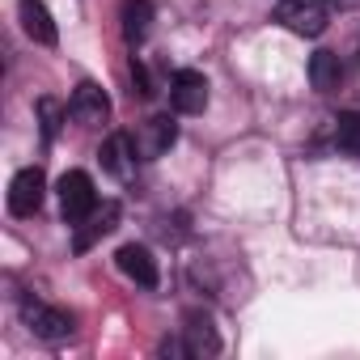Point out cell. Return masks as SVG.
Segmentation results:
<instances>
[{
    "mask_svg": "<svg viewBox=\"0 0 360 360\" xmlns=\"http://www.w3.org/2000/svg\"><path fill=\"white\" fill-rule=\"evenodd\" d=\"M136 153H140V148H136V140H131L127 131H115V136L102 144V153H98V157H102V169H106V174H115L119 183H127V178L136 174Z\"/></svg>",
    "mask_w": 360,
    "mask_h": 360,
    "instance_id": "obj_9",
    "label": "cell"
},
{
    "mask_svg": "<svg viewBox=\"0 0 360 360\" xmlns=\"http://www.w3.org/2000/svg\"><path fill=\"white\" fill-rule=\"evenodd\" d=\"M183 347H187V356H217V352H221V335H217V326H212L208 314H200V309L187 314Z\"/></svg>",
    "mask_w": 360,
    "mask_h": 360,
    "instance_id": "obj_10",
    "label": "cell"
},
{
    "mask_svg": "<svg viewBox=\"0 0 360 360\" xmlns=\"http://www.w3.org/2000/svg\"><path fill=\"white\" fill-rule=\"evenodd\" d=\"M64 115H68V110H60V102H56V98H39V127H43V140H47V144L60 136Z\"/></svg>",
    "mask_w": 360,
    "mask_h": 360,
    "instance_id": "obj_16",
    "label": "cell"
},
{
    "mask_svg": "<svg viewBox=\"0 0 360 360\" xmlns=\"http://www.w3.org/2000/svg\"><path fill=\"white\" fill-rule=\"evenodd\" d=\"M169 106L178 115H204L208 110V77L195 72V68L174 72V81H169Z\"/></svg>",
    "mask_w": 360,
    "mask_h": 360,
    "instance_id": "obj_5",
    "label": "cell"
},
{
    "mask_svg": "<svg viewBox=\"0 0 360 360\" xmlns=\"http://www.w3.org/2000/svg\"><path fill=\"white\" fill-rule=\"evenodd\" d=\"M276 22L301 39H318L330 22V5L326 0H280L276 5Z\"/></svg>",
    "mask_w": 360,
    "mask_h": 360,
    "instance_id": "obj_1",
    "label": "cell"
},
{
    "mask_svg": "<svg viewBox=\"0 0 360 360\" xmlns=\"http://www.w3.org/2000/svg\"><path fill=\"white\" fill-rule=\"evenodd\" d=\"M174 140H178V123H174L169 115H153V119L140 127L136 148H140V157H161V153L174 148Z\"/></svg>",
    "mask_w": 360,
    "mask_h": 360,
    "instance_id": "obj_11",
    "label": "cell"
},
{
    "mask_svg": "<svg viewBox=\"0 0 360 360\" xmlns=\"http://www.w3.org/2000/svg\"><path fill=\"white\" fill-rule=\"evenodd\" d=\"M335 148L347 157H360V110H347L335 119Z\"/></svg>",
    "mask_w": 360,
    "mask_h": 360,
    "instance_id": "obj_15",
    "label": "cell"
},
{
    "mask_svg": "<svg viewBox=\"0 0 360 360\" xmlns=\"http://www.w3.org/2000/svg\"><path fill=\"white\" fill-rule=\"evenodd\" d=\"M326 5H330V9H356L360 0H326Z\"/></svg>",
    "mask_w": 360,
    "mask_h": 360,
    "instance_id": "obj_17",
    "label": "cell"
},
{
    "mask_svg": "<svg viewBox=\"0 0 360 360\" xmlns=\"http://www.w3.org/2000/svg\"><path fill=\"white\" fill-rule=\"evenodd\" d=\"M115 229H119V204H115V200H106V204H98V208H94V212L72 229V250H77V255H85V250H94L102 238H110Z\"/></svg>",
    "mask_w": 360,
    "mask_h": 360,
    "instance_id": "obj_7",
    "label": "cell"
},
{
    "mask_svg": "<svg viewBox=\"0 0 360 360\" xmlns=\"http://www.w3.org/2000/svg\"><path fill=\"white\" fill-rule=\"evenodd\" d=\"M115 267H119L131 284H140V288H157V284H161L157 259H153V250H148V246H140V242L119 246V250H115Z\"/></svg>",
    "mask_w": 360,
    "mask_h": 360,
    "instance_id": "obj_8",
    "label": "cell"
},
{
    "mask_svg": "<svg viewBox=\"0 0 360 360\" xmlns=\"http://www.w3.org/2000/svg\"><path fill=\"white\" fill-rule=\"evenodd\" d=\"M98 208V191H94V178L85 174V169H68L64 178H60V212H64V221L77 229L89 212Z\"/></svg>",
    "mask_w": 360,
    "mask_h": 360,
    "instance_id": "obj_2",
    "label": "cell"
},
{
    "mask_svg": "<svg viewBox=\"0 0 360 360\" xmlns=\"http://www.w3.org/2000/svg\"><path fill=\"white\" fill-rule=\"evenodd\" d=\"M309 85L318 94H335L343 85V60L335 51H314L309 56Z\"/></svg>",
    "mask_w": 360,
    "mask_h": 360,
    "instance_id": "obj_13",
    "label": "cell"
},
{
    "mask_svg": "<svg viewBox=\"0 0 360 360\" xmlns=\"http://www.w3.org/2000/svg\"><path fill=\"white\" fill-rule=\"evenodd\" d=\"M22 322L43 343H64L72 335V314L68 309H56V305H43V301H26L22 305Z\"/></svg>",
    "mask_w": 360,
    "mask_h": 360,
    "instance_id": "obj_3",
    "label": "cell"
},
{
    "mask_svg": "<svg viewBox=\"0 0 360 360\" xmlns=\"http://www.w3.org/2000/svg\"><path fill=\"white\" fill-rule=\"evenodd\" d=\"M47 200V174L39 165H26L13 174V183H9V212L13 217H34Z\"/></svg>",
    "mask_w": 360,
    "mask_h": 360,
    "instance_id": "obj_4",
    "label": "cell"
},
{
    "mask_svg": "<svg viewBox=\"0 0 360 360\" xmlns=\"http://www.w3.org/2000/svg\"><path fill=\"white\" fill-rule=\"evenodd\" d=\"M22 30L34 43H43V47H56V39H60V30H56V22H51L43 0H22Z\"/></svg>",
    "mask_w": 360,
    "mask_h": 360,
    "instance_id": "obj_12",
    "label": "cell"
},
{
    "mask_svg": "<svg viewBox=\"0 0 360 360\" xmlns=\"http://www.w3.org/2000/svg\"><path fill=\"white\" fill-rule=\"evenodd\" d=\"M153 30V5L148 0H123V39L131 47H140Z\"/></svg>",
    "mask_w": 360,
    "mask_h": 360,
    "instance_id": "obj_14",
    "label": "cell"
},
{
    "mask_svg": "<svg viewBox=\"0 0 360 360\" xmlns=\"http://www.w3.org/2000/svg\"><path fill=\"white\" fill-rule=\"evenodd\" d=\"M68 115H72L81 127H102V123L110 119V98H106V89L94 85V81H81V85L72 89V98H68Z\"/></svg>",
    "mask_w": 360,
    "mask_h": 360,
    "instance_id": "obj_6",
    "label": "cell"
}]
</instances>
